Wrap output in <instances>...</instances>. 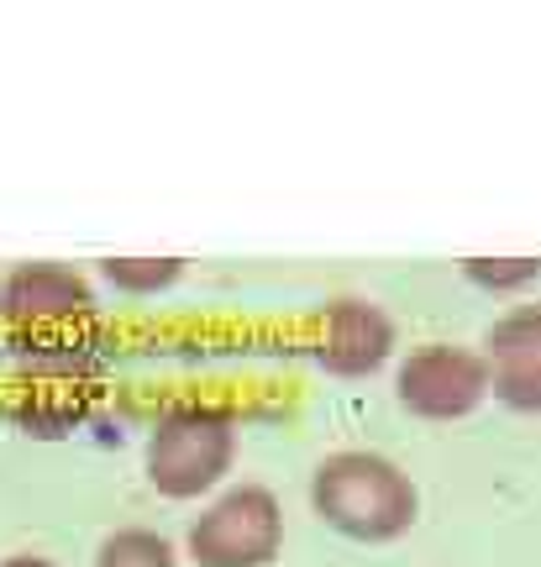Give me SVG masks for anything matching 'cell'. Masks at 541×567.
<instances>
[{
    "instance_id": "cell-1",
    "label": "cell",
    "mask_w": 541,
    "mask_h": 567,
    "mask_svg": "<svg viewBox=\"0 0 541 567\" xmlns=\"http://www.w3.org/2000/svg\"><path fill=\"white\" fill-rule=\"evenodd\" d=\"M310 505L353 542H395L416 526V484L379 452H337L316 467Z\"/></svg>"
},
{
    "instance_id": "cell-2",
    "label": "cell",
    "mask_w": 541,
    "mask_h": 567,
    "mask_svg": "<svg viewBox=\"0 0 541 567\" xmlns=\"http://www.w3.org/2000/svg\"><path fill=\"white\" fill-rule=\"evenodd\" d=\"M237 457V431L221 410H174L147 442V478L169 499H195Z\"/></svg>"
},
{
    "instance_id": "cell-3",
    "label": "cell",
    "mask_w": 541,
    "mask_h": 567,
    "mask_svg": "<svg viewBox=\"0 0 541 567\" xmlns=\"http://www.w3.org/2000/svg\"><path fill=\"white\" fill-rule=\"evenodd\" d=\"M284 547V509L263 484L221 494L190 526V557L201 567H268Z\"/></svg>"
},
{
    "instance_id": "cell-4",
    "label": "cell",
    "mask_w": 541,
    "mask_h": 567,
    "mask_svg": "<svg viewBox=\"0 0 541 567\" xmlns=\"http://www.w3.org/2000/svg\"><path fill=\"white\" fill-rule=\"evenodd\" d=\"M489 394V363L468 347L431 342L400 368V405L421 421H458Z\"/></svg>"
},
{
    "instance_id": "cell-5",
    "label": "cell",
    "mask_w": 541,
    "mask_h": 567,
    "mask_svg": "<svg viewBox=\"0 0 541 567\" xmlns=\"http://www.w3.org/2000/svg\"><path fill=\"white\" fill-rule=\"evenodd\" d=\"M489 389L510 410H541V305H516L489 331Z\"/></svg>"
},
{
    "instance_id": "cell-6",
    "label": "cell",
    "mask_w": 541,
    "mask_h": 567,
    "mask_svg": "<svg viewBox=\"0 0 541 567\" xmlns=\"http://www.w3.org/2000/svg\"><path fill=\"white\" fill-rule=\"evenodd\" d=\"M90 289L59 264H27L17 274H6L0 284V310L17 321H48V316H80L90 310Z\"/></svg>"
},
{
    "instance_id": "cell-7",
    "label": "cell",
    "mask_w": 541,
    "mask_h": 567,
    "mask_svg": "<svg viewBox=\"0 0 541 567\" xmlns=\"http://www.w3.org/2000/svg\"><path fill=\"white\" fill-rule=\"evenodd\" d=\"M395 347V326L384 321V310L363 300H341L331 310V331H326V347H321V363L331 373H368L379 368Z\"/></svg>"
},
{
    "instance_id": "cell-8",
    "label": "cell",
    "mask_w": 541,
    "mask_h": 567,
    "mask_svg": "<svg viewBox=\"0 0 541 567\" xmlns=\"http://www.w3.org/2000/svg\"><path fill=\"white\" fill-rule=\"evenodd\" d=\"M95 567H180V563H174V547L163 542L159 530L126 526V530H116V536L101 542Z\"/></svg>"
},
{
    "instance_id": "cell-9",
    "label": "cell",
    "mask_w": 541,
    "mask_h": 567,
    "mask_svg": "<svg viewBox=\"0 0 541 567\" xmlns=\"http://www.w3.org/2000/svg\"><path fill=\"white\" fill-rule=\"evenodd\" d=\"M105 279L116 284V289L142 295V289H159V284L180 279V264H174V258H163V264H147V258H116V264H105Z\"/></svg>"
},
{
    "instance_id": "cell-10",
    "label": "cell",
    "mask_w": 541,
    "mask_h": 567,
    "mask_svg": "<svg viewBox=\"0 0 541 567\" xmlns=\"http://www.w3.org/2000/svg\"><path fill=\"white\" fill-rule=\"evenodd\" d=\"M468 279L483 284V289H521V284L541 279V258H504V264L473 258V264H468Z\"/></svg>"
},
{
    "instance_id": "cell-11",
    "label": "cell",
    "mask_w": 541,
    "mask_h": 567,
    "mask_svg": "<svg viewBox=\"0 0 541 567\" xmlns=\"http://www.w3.org/2000/svg\"><path fill=\"white\" fill-rule=\"evenodd\" d=\"M0 567H53V563H48V557H32V551H27V557H6Z\"/></svg>"
}]
</instances>
